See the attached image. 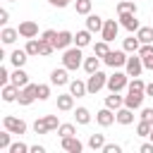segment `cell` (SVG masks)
<instances>
[{"mask_svg": "<svg viewBox=\"0 0 153 153\" xmlns=\"http://www.w3.org/2000/svg\"><path fill=\"white\" fill-rule=\"evenodd\" d=\"M48 2H50L53 7H67V5L72 2V0H48Z\"/></svg>", "mask_w": 153, "mask_h": 153, "instance_id": "48", "label": "cell"}, {"mask_svg": "<svg viewBox=\"0 0 153 153\" xmlns=\"http://www.w3.org/2000/svg\"><path fill=\"white\" fill-rule=\"evenodd\" d=\"M74 117H76V124H88V122H91L88 108H76V110H74Z\"/></svg>", "mask_w": 153, "mask_h": 153, "instance_id": "30", "label": "cell"}, {"mask_svg": "<svg viewBox=\"0 0 153 153\" xmlns=\"http://www.w3.org/2000/svg\"><path fill=\"white\" fill-rule=\"evenodd\" d=\"M124 69H127L129 76H141V69H143V60H141V55H134V53H131V57H127Z\"/></svg>", "mask_w": 153, "mask_h": 153, "instance_id": "7", "label": "cell"}, {"mask_svg": "<svg viewBox=\"0 0 153 153\" xmlns=\"http://www.w3.org/2000/svg\"><path fill=\"white\" fill-rule=\"evenodd\" d=\"M31 151V146H26V143H22V141H14L12 146H10V153H29Z\"/></svg>", "mask_w": 153, "mask_h": 153, "instance_id": "40", "label": "cell"}, {"mask_svg": "<svg viewBox=\"0 0 153 153\" xmlns=\"http://www.w3.org/2000/svg\"><path fill=\"white\" fill-rule=\"evenodd\" d=\"M29 153H45V146H38V143H36V146H31Z\"/></svg>", "mask_w": 153, "mask_h": 153, "instance_id": "51", "label": "cell"}, {"mask_svg": "<svg viewBox=\"0 0 153 153\" xmlns=\"http://www.w3.org/2000/svg\"><path fill=\"white\" fill-rule=\"evenodd\" d=\"M10 76H12V74L7 72V67H0V84H2V86L10 84Z\"/></svg>", "mask_w": 153, "mask_h": 153, "instance_id": "45", "label": "cell"}, {"mask_svg": "<svg viewBox=\"0 0 153 153\" xmlns=\"http://www.w3.org/2000/svg\"><path fill=\"white\" fill-rule=\"evenodd\" d=\"M12 131L10 129H5V131H0V151H10V146H12Z\"/></svg>", "mask_w": 153, "mask_h": 153, "instance_id": "36", "label": "cell"}, {"mask_svg": "<svg viewBox=\"0 0 153 153\" xmlns=\"http://www.w3.org/2000/svg\"><path fill=\"white\" fill-rule=\"evenodd\" d=\"M120 24H122L127 31H131V33H136V31L141 29V24H139V19H136V14H134V12L120 14Z\"/></svg>", "mask_w": 153, "mask_h": 153, "instance_id": "11", "label": "cell"}, {"mask_svg": "<svg viewBox=\"0 0 153 153\" xmlns=\"http://www.w3.org/2000/svg\"><path fill=\"white\" fill-rule=\"evenodd\" d=\"M143 60V67L146 69H153V55H148V57H141Z\"/></svg>", "mask_w": 153, "mask_h": 153, "instance_id": "50", "label": "cell"}, {"mask_svg": "<svg viewBox=\"0 0 153 153\" xmlns=\"http://www.w3.org/2000/svg\"><path fill=\"white\" fill-rule=\"evenodd\" d=\"M103 62H105L108 67H112V69L124 67V65H127V50H124V48H122V50H110V53L103 57Z\"/></svg>", "mask_w": 153, "mask_h": 153, "instance_id": "2", "label": "cell"}, {"mask_svg": "<svg viewBox=\"0 0 153 153\" xmlns=\"http://www.w3.org/2000/svg\"><path fill=\"white\" fill-rule=\"evenodd\" d=\"M10 81L14 84V86H19V88H24L26 84H29V74L22 69V67H14V72H12V76H10Z\"/></svg>", "mask_w": 153, "mask_h": 153, "instance_id": "18", "label": "cell"}, {"mask_svg": "<svg viewBox=\"0 0 153 153\" xmlns=\"http://www.w3.org/2000/svg\"><path fill=\"white\" fill-rule=\"evenodd\" d=\"M151 141H153V129H151Z\"/></svg>", "mask_w": 153, "mask_h": 153, "instance_id": "53", "label": "cell"}, {"mask_svg": "<svg viewBox=\"0 0 153 153\" xmlns=\"http://www.w3.org/2000/svg\"><path fill=\"white\" fill-rule=\"evenodd\" d=\"M127 79H129V74H127V72H115V74H110V76H108V88L120 93V91H124V88L129 86V81H127Z\"/></svg>", "mask_w": 153, "mask_h": 153, "instance_id": "3", "label": "cell"}, {"mask_svg": "<svg viewBox=\"0 0 153 153\" xmlns=\"http://www.w3.org/2000/svg\"><path fill=\"white\" fill-rule=\"evenodd\" d=\"M141 153H153V141H148V143H141V148H139Z\"/></svg>", "mask_w": 153, "mask_h": 153, "instance_id": "49", "label": "cell"}, {"mask_svg": "<svg viewBox=\"0 0 153 153\" xmlns=\"http://www.w3.org/2000/svg\"><path fill=\"white\" fill-rule=\"evenodd\" d=\"M76 14H91V0H74Z\"/></svg>", "mask_w": 153, "mask_h": 153, "instance_id": "34", "label": "cell"}, {"mask_svg": "<svg viewBox=\"0 0 153 153\" xmlns=\"http://www.w3.org/2000/svg\"><path fill=\"white\" fill-rule=\"evenodd\" d=\"M50 98V86L48 84H38V100H48Z\"/></svg>", "mask_w": 153, "mask_h": 153, "instance_id": "41", "label": "cell"}, {"mask_svg": "<svg viewBox=\"0 0 153 153\" xmlns=\"http://www.w3.org/2000/svg\"><path fill=\"white\" fill-rule=\"evenodd\" d=\"M103 146H105V136H103V134H91V136H88V148L103 151Z\"/></svg>", "mask_w": 153, "mask_h": 153, "instance_id": "29", "label": "cell"}, {"mask_svg": "<svg viewBox=\"0 0 153 153\" xmlns=\"http://www.w3.org/2000/svg\"><path fill=\"white\" fill-rule=\"evenodd\" d=\"M86 86H88V93H98L103 86H108V74H103L100 69H98V72H93V74H88Z\"/></svg>", "mask_w": 153, "mask_h": 153, "instance_id": "4", "label": "cell"}, {"mask_svg": "<svg viewBox=\"0 0 153 153\" xmlns=\"http://www.w3.org/2000/svg\"><path fill=\"white\" fill-rule=\"evenodd\" d=\"M146 96H151V98H153V81H151V84H146Z\"/></svg>", "mask_w": 153, "mask_h": 153, "instance_id": "52", "label": "cell"}, {"mask_svg": "<svg viewBox=\"0 0 153 153\" xmlns=\"http://www.w3.org/2000/svg\"><path fill=\"white\" fill-rule=\"evenodd\" d=\"M122 48H124L127 53H139V48H141V41H139V36H129V38H124Z\"/></svg>", "mask_w": 153, "mask_h": 153, "instance_id": "26", "label": "cell"}, {"mask_svg": "<svg viewBox=\"0 0 153 153\" xmlns=\"http://www.w3.org/2000/svg\"><path fill=\"white\" fill-rule=\"evenodd\" d=\"M151 129H153V124H151V122H146V120H141V122L136 124V134H139V136H143V139H146V136H151Z\"/></svg>", "mask_w": 153, "mask_h": 153, "instance_id": "35", "label": "cell"}, {"mask_svg": "<svg viewBox=\"0 0 153 153\" xmlns=\"http://www.w3.org/2000/svg\"><path fill=\"white\" fill-rule=\"evenodd\" d=\"M2 127L5 129H10L12 134H26V122L24 120H19V117H12V115H5V120H2Z\"/></svg>", "mask_w": 153, "mask_h": 153, "instance_id": "6", "label": "cell"}, {"mask_svg": "<svg viewBox=\"0 0 153 153\" xmlns=\"http://www.w3.org/2000/svg\"><path fill=\"white\" fill-rule=\"evenodd\" d=\"M7 22H10V12H7V10H5V7H2V10H0V24H2V26H5V24H7Z\"/></svg>", "mask_w": 153, "mask_h": 153, "instance_id": "47", "label": "cell"}, {"mask_svg": "<svg viewBox=\"0 0 153 153\" xmlns=\"http://www.w3.org/2000/svg\"><path fill=\"white\" fill-rule=\"evenodd\" d=\"M103 153H122V146L120 143H105L103 146Z\"/></svg>", "mask_w": 153, "mask_h": 153, "instance_id": "43", "label": "cell"}, {"mask_svg": "<svg viewBox=\"0 0 153 153\" xmlns=\"http://www.w3.org/2000/svg\"><path fill=\"white\" fill-rule=\"evenodd\" d=\"M38 98V84H26L22 91H19V105H31L33 100Z\"/></svg>", "mask_w": 153, "mask_h": 153, "instance_id": "5", "label": "cell"}, {"mask_svg": "<svg viewBox=\"0 0 153 153\" xmlns=\"http://www.w3.org/2000/svg\"><path fill=\"white\" fill-rule=\"evenodd\" d=\"M29 55H41V38H29L26 48H24Z\"/></svg>", "mask_w": 153, "mask_h": 153, "instance_id": "32", "label": "cell"}, {"mask_svg": "<svg viewBox=\"0 0 153 153\" xmlns=\"http://www.w3.org/2000/svg\"><path fill=\"white\" fill-rule=\"evenodd\" d=\"M62 65L67 67V69H79V67H84V55H81V48L79 45H74V48H67L65 53H62Z\"/></svg>", "mask_w": 153, "mask_h": 153, "instance_id": "1", "label": "cell"}, {"mask_svg": "<svg viewBox=\"0 0 153 153\" xmlns=\"http://www.w3.org/2000/svg\"><path fill=\"white\" fill-rule=\"evenodd\" d=\"M33 131H36V134H48V131H50L48 124H45V117H41V120L33 122Z\"/></svg>", "mask_w": 153, "mask_h": 153, "instance_id": "39", "label": "cell"}, {"mask_svg": "<svg viewBox=\"0 0 153 153\" xmlns=\"http://www.w3.org/2000/svg\"><path fill=\"white\" fill-rule=\"evenodd\" d=\"M115 117H117V124H131L134 122V110L131 108H127V105H122L120 110H115Z\"/></svg>", "mask_w": 153, "mask_h": 153, "instance_id": "15", "label": "cell"}, {"mask_svg": "<svg viewBox=\"0 0 153 153\" xmlns=\"http://www.w3.org/2000/svg\"><path fill=\"white\" fill-rule=\"evenodd\" d=\"M41 38H45V41H50V43H53V41L57 38V31H53V29H45V31L41 33Z\"/></svg>", "mask_w": 153, "mask_h": 153, "instance_id": "44", "label": "cell"}, {"mask_svg": "<svg viewBox=\"0 0 153 153\" xmlns=\"http://www.w3.org/2000/svg\"><path fill=\"white\" fill-rule=\"evenodd\" d=\"M136 36H139L141 43H153V29H151V26H141V29L136 31Z\"/></svg>", "mask_w": 153, "mask_h": 153, "instance_id": "31", "label": "cell"}, {"mask_svg": "<svg viewBox=\"0 0 153 153\" xmlns=\"http://www.w3.org/2000/svg\"><path fill=\"white\" fill-rule=\"evenodd\" d=\"M117 31H120V24L115 22V19H105V24H103V31H100V36H103V41H115L117 38Z\"/></svg>", "mask_w": 153, "mask_h": 153, "instance_id": "10", "label": "cell"}, {"mask_svg": "<svg viewBox=\"0 0 153 153\" xmlns=\"http://www.w3.org/2000/svg\"><path fill=\"white\" fill-rule=\"evenodd\" d=\"M17 36H19V31H17V29H12V26H5V29L0 31V38H2V43H5V45L14 43V41H17Z\"/></svg>", "mask_w": 153, "mask_h": 153, "instance_id": "24", "label": "cell"}, {"mask_svg": "<svg viewBox=\"0 0 153 153\" xmlns=\"http://www.w3.org/2000/svg\"><path fill=\"white\" fill-rule=\"evenodd\" d=\"M122 105H124V98L117 96V91H110V96H105V108H110V110H120Z\"/></svg>", "mask_w": 153, "mask_h": 153, "instance_id": "20", "label": "cell"}, {"mask_svg": "<svg viewBox=\"0 0 153 153\" xmlns=\"http://www.w3.org/2000/svg\"><path fill=\"white\" fill-rule=\"evenodd\" d=\"M7 2H14V0H7Z\"/></svg>", "mask_w": 153, "mask_h": 153, "instance_id": "54", "label": "cell"}, {"mask_svg": "<svg viewBox=\"0 0 153 153\" xmlns=\"http://www.w3.org/2000/svg\"><path fill=\"white\" fill-rule=\"evenodd\" d=\"M57 134H60V139H67V136H74L76 129H74V124H60L57 127Z\"/></svg>", "mask_w": 153, "mask_h": 153, "instance_id": "38", "label": "cell"}, {"mask_svg": "<svg viewBox=\"0 0 153 153\" xmlns=\"http://www.w3.org/2000/svg\"><path fill=\"white\" fill-rule=\"evenodd\" d=\"M103 24H105V19L103 17H98V14H86V29L88 31H93V33H98V31H103Z\"/></svg>", "mask_w": 153, "mask_h": 153, "instance_id": "17", "label": "cell"}, {"mask_svg": "<svg viewBox=\"0 0 153 153\" xmlns=\"http://www.w3.org/2000/svg\"><path fill=\"white\" fill-rule=\"evenodd\" d=\"M67 67L62 65L60 69H53L50 72V84H55V86H65V84H69V76H67Z\"/></svg>", "mask_w": 153, "mask_h": 153, "instance_id": "12", "label": "cell"}, {"mask_svg": "<svg viewBox=\"0 0 153 153\" xmlns=\"http://www.w3.org/2000/svg\"><path fill=\"white\" fill-rule=\"evenodd\" d=\"M26 60H29V53H26V50H12V55H10V62H12L14 67H24Z\"/></svg>", "mask_w": 153, "mask_h": 153, "instance_id": "23", "label": "cell"}, {"mask_svg": "<svg viewBox=\"0 0 153 153\" xmlns=\"http://www.w3.org/2000/svg\"><path fill=\"white\" fill-rule=\"evenodd\" d=\"M93 53H96V55H98V57L103 60V57H105V55L110 53V48H108V41H98V43L93 45Z\"/></svg>", "mask_w": 153, "mask_h": 153, "instance_id": "37", "label": "cell"}, {"mask_svg": "<svg viewBox=\"0 0 153 153\" xmlns=\"http://www.w3.org/2000/svg\"><path fill=\"white\" fill-rule=\"evenodd\" d=\"M134 2H136V0H134Z\"/></svg>", "mask_w": 153, "mask_h": 153, "instance_id": "55", "label": "cell"}, {"mask_svg": "<svg viewBox=\"0 0 153 153\" xmlns=\"http://www.w3.org/2000/svg\"><path fill=\"white\" fill-rule=\"evenodd\" d=\"M127 91H134V93H146V84H143V81H141L139 76H134V79L129 81Z\"/></svg>", "mask_w": 153, "mask_h": 153, "instance_id": "33", "label": "cell"}, {"mask_svg": "<svg viewBox=\"0 0 153 153\" xmlns=\"http://www.w3.org/2000/svg\"><path fill=\"white\" fill-rule=\"evenodd\" d=\"M62 148L67 151V153H81L84 151V143L76 139V134L74 136H67V139H62Z\"/></svg>", "mask_w": 153, "mask_h": 153, "instance_id": "16", "label": "cell"}, {"mask_svg": "<svg viewBox=\"0 0 153 153\" xmlns=\"http://www.w3.org/2000/svg\"><path fill=\"white\" fill-rule=\"evenodd\" d=\"M141 120H146V122L153 124V108H143L141 110Z\"/></svg>", "mask_w": 153, "mask_h": 153, "instance_id": "46", "label": "cell"}, {"mask_svg": "<svg viewBox=\"0 0 153 153\" xmlns=\"http://www.w3.org/2000/svg\"><path fill=\"white\" fill-rule=\"evenodd\" d=\"M98 67H100V57L93 53V57H84V69L88 72V74H93V72H98Z\"/></svg>", "mask_w": 153, "mask_h": 153, "instance_id": "27", "label": "cell"}, {"mask_svg": "<svg viewBox=\"0 0 153 153\" xmlns=\"http://www.w3.org/2000/svg\"><path fill=\"white\" fill-rule=\"evenodd\" d=\"M143 98H146V93L127 91V96H124V105H127V108H131V110H139V108L143 105Z\"/></svg>", "mask_w": 153, "mask_h": 153, "instance_id": "13", "label": "cell"}, {"mask_svg": "<svg viewBox=\"0 0 153 153\" xmlns=\"http://www.w3.org/2000/svg\"><path fill=\"white\" fill-rule=\"evenodd\" d=\"M17 31H19L22 38H36V36H38V24L31 22V19H26V22H22V24L17 26Z\"/></svg>", "mask_w": 153, "mask_h": 153, "instance_id": "9", "label": "cell"}, {"mask_svg": "<svg viewBox=\"0 0 153 153\" xmlns=\"http://www.w3.org/2000/svg\"><path fill=\"white\" fill-rule=\"evenodd\" d=\"M72 43H74V33H72V31H67V29H65V31H57V38L53 41L55 50H67Z\"/></svg>", "mask_w": 153, "mask_h": 153, "instance_id": "8", "label": "cell"}, {"mask_svg": "<svg viewBox=\"0 0 153 153\" xmlns=\"http://www.w3.org/2000/svg\"><path fill=\"white\" fill-rule=\"evenodd\" d=\"M19 91H22V88H19V86H14L12 81H10V84H5V86H2V100H5V103L17 100V98H19Z\"/></svg>", "mask_w": 153, "mask_h": 153, "instance_id": "19", "label": "cell"}, {"mask_svg": "<svg viewBox=\"0 0 153 153\" xmlns=\"http://www.w3.org/2000/svg\"><path fill=\"white\" fill-rule=\"evenodd\" d=\"M127 12L136 14V2L134 0H120L117 2V14H127Z\"/></svg>", "mask_w": 153, "mask_h": 153, "instance_id": "28", "label": "cell"}, {"mask_svg": "<svg viewBox=\"0 0 153 153\" xmlns=\"http://www.w3.org/2000/svg\"><path fill=\"white\" fill-rule=\"evenodd\" d=\"M91 33H93V31H88V29H84V31H76V36H74V43H76L79 48H86V45L91 43Z\"/></svg>", "mask_w": 153, "mask_h": 153, "instance_id": "25", "label": "cell"}, {"mask_svg": "<svg viewBox=\"0 0 153 153\" xmlns=\"http://www.w3.org/2000/svg\"><path fill=\"white\" fill-rule=\"evenodd\" d=\"M69 93H72V96H76V98H81V96H86V93H88V86H86L84 81L74 79V81H69Z\"/></svg>", "mask_w": 153, "mask_h": 153, "instance_id": "21", "label": "cell"}, {"mask_svg": "<svg viewBox=\"0 0 153 153\" xmlns=\"http://www.w3.org/2000/svg\"><path fill=\"white\" fill-rule=\"evenodd\" d=\"M72 108H74V96H72V93H62V96H57V110L67 112V110H72Z\"/></svg>", "mask_w": 153, "mask_h": 153, "instance_id": "22", "label": "cell"}, {"mask_svg": "<svg viewBox=\"0 0 153 153\" xmlns=\"http://www.w3.org/2000/svg\"><path fill=\"white\" fill-rule=\"evenodd\" d=\"M96 122H98L100 127H110L112 122H117V117H115V112H112L110 108H103V110L96 112Z\"/></svg>", "mask_w": 153, "mask_h": 153, "instance_id": "14", "label": "cell"}, {"mask_svg": "<svg viewBox=\"0 0 153 153\" xmlns=\"http://www.w3.org/2000/svg\"><path fill=\"white\" fill-rule=\"evenodd\" d=\"M45 124H48V129H50V131L60 127V122H57V117H55V115H45Z\"/></svg>", "mask_w": 153, "mask_h": 153, "instance_id": "42", "label": "cell"}]
</instances>
